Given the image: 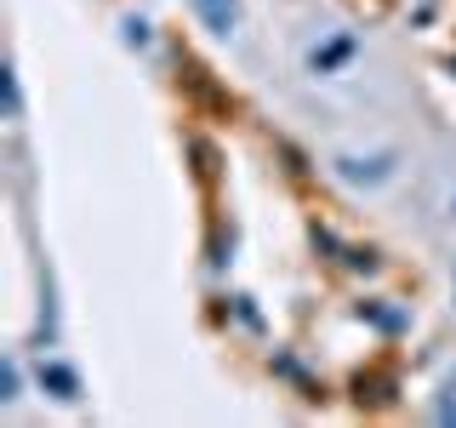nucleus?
<instances>
[{"label": "nucleus", "mask_w": 456, "mask_h": 428, "mask_svg": "<svg viewBox=\"0 0 456 428\" xmlns=\"http://www.w3.org/2000/svg\"><path fill=\"white\" fill-rule=\"evenodd\" d=\"M194 12L211 35H228V29L240 23V0H194Z\"/></svg>", "instance_id": "1"}, {"label": "nucleus", "mask_w": 456, "mask_h": 428, "mask_svg": "<svg viewBox=\"0 0 456 428\" xmlns=\"http://www.w3.org/2000/svg\"><path fill=\"white\" fill-rule=\"evenodd\" d=\"M337 171L348 183H382L394 166H388V154H370V160H337Z\"/></svg>", "instance_id": "2"}, {"label": "nucleus", "mask_w": 456, "mask_h": 428, "mask_svg": "<svg viewBox=\"0 0 456 428\" xmlns=\"http://www.w3.org/2000/svg\"><path fill=\"white\" fill-rule=\"evenodd\" d=\"M40 389H52L57 399H75L80 383H75V371H69V366H40Z\"/></svg>", "instance_id": "3"}, {"label": "nucleus", "mask_w": 456, "mask_h": 428, "mask_svg": "<svg viewBox=\"0 0 456 428\" xmlns=\"http://www.w3.org/2000/svg\"><path fill=\"white\" fill-rule=\"evenodd\" d=\"M126 40H132V46H149V23H142V18H126Z\"/></svg>", "instance_id": "4"}]
</instances>
